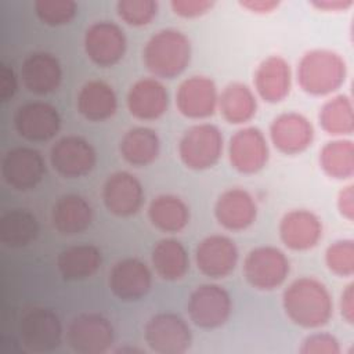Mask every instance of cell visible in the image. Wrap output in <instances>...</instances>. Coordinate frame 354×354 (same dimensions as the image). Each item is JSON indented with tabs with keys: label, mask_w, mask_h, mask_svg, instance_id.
Listing matches in <instances>:
<instances>
[{
	"label": "cell",
	"mask_w": 354,
	"mask_h": 354,
	"mask_svg": "<svg viewBox=\"0 0 354 354\" xmlns=\"http://www.w3.org/2000/svg\"><path fill=\"white\" fill-rule=\"evenodd\" d=\"M66 343L77 354H104L112 350L115 329L100 313H82L71 319L65 333Z\"/></svg>",
	"instance_id": "obj_7"
},
{
	"label": "cell",
	"mask_w": 354,
	"mask_h": 354,
	"mask_svg": "<svg viewBox=\"0 0 354 354\" xmlns=\"http://www.w3.org/2000/svg\"><path fill=\"white\" fill-rule=\"evenodd\" d=\"M339 310L343 321L348 325L354 324V283H347L339 299Z\"/></svg>",
	"instance_id": "obj_42"
},
{
	"label": "cell",
	"mask_w": 354,
	"mask_h": 354,
	"mask_svg": "<svg viewBox=\"0 0 354 354\" xmlns=\"http://www.w3.org/2000/svg\"><path fill=\"white\" fill-rule=\"evenodd\" d=\"M144 340L156 354H184L191 348L192 330L181 315L158 313L145 322Z\"/></svg>",
	"instance_id": "obj_9"
},
{
	"label": "cell",
	"mask_w": 354,
	"mask_h": 354,
	"mask_svg": "<svg viewBox=\"0 0 354 354\" xmlns=\"http://www.w3.org/2000/svg\"><path fill=\"white\" fill-rule=\"evenodd\" d=\"M3 181L12 189L26 192L35 189L44 178L46 162L32 147H14L1 159Z\"/></svg>",
	"instance_id": "obj_13"
},
{
	"label": "cell",
	"mask_w": 354,
	"mask_h": 354,
	"mask_svg": "<svg viewBox=\"0 0 354 354\" xmlns=\"http://www.w3.org/2000/svg\"><path fill=\"white\" fill-rule=\"evenodd\" d=\"M300 354H340L339 339L328 332H314L307 335L299 347Z\"/></svg>",
	"instance_id": "obj_38"
},
{
	"label": "cell",
	"mask_w": 354,
	"mask_h": 354,
	"mask_svg": "<svg viewBox=\"0 0 354 354\" xmlns=\"http://www.w3.org/2000/svg\"><path fill=\"white\" fill-rule=\"evenodd\" d=\"M148 218L156 230L177 234L188 225L191 212L183 198L174 194H160L149 202Z\"/></svg>",
	"instance_id": "obj_30"
},
{
	"label": "cell",
	"mask_w": 354,
	"mask_h": 354,
	"mask_svg": "<svg viewBox=\"0 0 354 354\" xmlns=\"http://www.w3.org/2000/svg\"><path fill=\"white\" fill-rule=\"evenodd\" d=\"M93 206L79 194L59 196L51 209V223L57 232L73 236L84 232L93 223Z\"/></svg>",
	"instance_id": "obj_25"
},
{
	"label": "cell",
	"mask_w": 354,
	"mask_h": 354,
	"mask_svg": "<svg viewBox=\"0 0 354 354\" xmlns=\"http://www.w3.org/2000/svg\"><path fill=\"white\" fill-rule=\"evenodd\" d=\"M292 68L281 55L264 58L256 68L253 84L256 95L264 102L278 104L283 101L292 90Z\"/></svg>",
	"instance_id": "obj_24"
},
{
	"label": "cell",
	"mask_w": 354,
	"mask_h": 354,
	"mask_svg": "<svg viewBox=\"0 0 354 354\" xmlns=\"http://www.w3.org/2000/svg\"><path fill=\"white\" fill-rule=\"evenodd\" d=\"M282 308L296 326L319 329L333 315V297L322 281L314 277H300L285 288Z\"/></svg>",
	"instance_id": "obj_1"
},
{
	"label": "cell",
	"mask_w": 354,
	"mask_h": 354,
	"mask_svg": "<svg viewBox=\"0 0 354 354\" xmlns=\"http://www.w3.org/2000/svg\"><path fill=\"white\" fill-rule=\"evenodd\" d=\"M40 225L36 214L29 209L7 210L0 218V241L10 249H21L36 241Z\"/></svg>",
	"instance_id": "obj_32"
},
{
	"label": "cell",
	"mask_w": 354,
	"mask_h": 354,
	"mask_svg": "<svg viewBox=\"0 0 354 354\" xmlns=\"http://www.w3.org/2000/svg\"><path fill=\"white\" fill-rule=\"evenodd\" d=\"M83 47L87 58L100 68L119 64L127 50L126 33L116 22L97 21L84 32Z\"/></svg>",
	"instance_id": "obj_10"
},
{
	"label": "cell",
	"mask_w": 354,
	"mask_h": 354,
	"mask_svg": "<svg viewBox=\"0 0 354 354\" xmlns=\"http://www.w3.org/2000/svg\"><path fill=\"white\" fill-rule=\"evenodd\" d=\"M19 77L24 87L36 95H47L58 90L62 82L59 59L48 51H33L25 57Z\"/></svg>",
	"instance_id": "obj_23"
},
{
	"label": "cell",
	"mask_w": 354,
	"mask_h": 354,
	"mask_svg": "<svg viewBox=\"0 0 354 354\" xmlns=\"http://www.w3.org/2000/svg\"><path fill=\"white\" fill-rule=\"evenodd\" d=\"M310 4L324 12H342L348 10L354 3L353 0H314Z\"/></svg>",
	"instance_id": "obj_44"
},
{
	"label": "cell",
	"mask_w": 354,
	"mask_h": 354,
	"mask_svg": "<svg viewBox=\"0 0 354 354\" xmlns=\"http://www.w3.org/2000/svg\"><path fill=\"white\" fill-rule=\"evenodd\" d=\"M159 4L155 0H119L116 3L118 17L133 28L149 25L158 15Z\"/></svg>",
	"instance_id": "obj_37"
},
{
	"label": "cell",
	"mask_w": 354,
	"mask_h": 354,
	"mask_svg": "<svg viewBox=\"0 0 354 354\" xmlns=\"http://www.w3.org/2000/svg\"><path fill=\"white\" fill-rule=\"evenodd\" d=\"M76 108L88 122H105L118 111V95L109 83L91 79L79 88Z\"/></svg>",
	"instance_id": "obj_26"
},
{
	"label": "cell",
	"mask_w": 354,
	"mask_h": 354,
	"mask_svg": "<svg viewBox=\"0 0 354 354\" xmlns=\"http://www.w3.org/2000/svg\"><path fill=\"white\" fill-rule=\"evenodd\" d=\"M151 263L156 275L165 281H180L189 270L185 246L176 238L159 239L151 252Z\"/></svg>",
	"instance_id": "obj_31"
},
{
	"label": "cell",
	"mask_w": 354,
	"mask_h": 354,
	"mask_svg": "<svg viewBox=\"0 0 354 354\" xmlns=\"http://www.w3.org/2000/svg\"><path fill=\"white\" fill-rule=\"evenodd\" d=\"M105 209L116 217L137 214L145 199L141 181L130 171L119 170L106 177L101 191Z\"/></svg>",
	"instance_id": "obj_16"
},
{
	"label": "cell",
	"mask_w": 354,
	"mask_h": 354,
	"mask_svg": "<svg viewBox=\"0 0 354 354\" xmlns=\"http://www.w3.org/2000/svg\"><path fill=\"white\" fill-rule=\"evenodd\" d=\"M336 206L343 218L347 221L354 220V185L347 184L339 192L336 198Z\"/></svg>",
	"instance_id": "obj_41"
},
{
	"label": "cell",
	"mask_w": 354,
	"mask_h": 354,
	"mask_svg": "<svg viewBox=\"0 0 354 354\" xmlns=\"http://www.w3.org/2000/svg\"><path fill=\"white\" fill-rule=\"evenodd\" d=\"M319 127L330 137L346 138L354 131V105L347 94L329 97L318 113Z\"/></svg>",
	"instance_id": "obj_33"
},
{
	"label": "cell",
	"mask_w": 354,
	"mask_h": 354,
	"mask_svg": "<svg viewBox=\"0 0 354 354\" xmlns=\"http://www.w3.org/2000/svg\"><path fill=\"white\" fill-rule=\"evenodd\" d=\"M218 94L220 93L213 79L203 75L189 76L177 87V111L187 119H207L217 111Z\"/></svg>",
	"instance_id": "obj_17"
},
{
	"label": "cell",
	"mask_w": 354,
	"mask_h": 354,
	"mask_svg": "<svg viewBox=\"0 0 354 354\" xmlns=\"http://www.w3.org/2000/svg\"><path fill=\"white\" fill-rule=\"evenodd\" d=\"M192 46L185 33L165 28L153 33L142 48L147 71L159 80H171L185 72L191 62Z\"/></svg>",
	"instance_id": "obj_2"
},
{
	"label": "cell",
	"mask_w": 354,
	"mask_h": 354,
	"mask_svg": "<svg viewBox=\"0 0 354 354\" xmlns=\"http://www.w3.org/2000/svg\"><path fill=\"white\" fill-rule=\"evenodd\" d=\"M227 152L231 167L242 174L259 173L270 159L268 140L256 126H245L236 130L228 141Z\"/></svg>",
	"instance_id": "obj_11"
},
{
	"label": "cell",
	"mask_w": 354,
	"mask_h": 354,
	"mask_svg": "<svg viewBox=\"0 0 354 354\" xmlns=\"http://www.w3.org/2000/svg\"><path fill=\"white\" fill-rule=\"evenodd\" d=\"M270 141L283 155H300L314 141V126L307 116L289 111L275 116L270 124Z\"/></svg>",
	"instance_id": "obj_18"
},
{
	"label": "cell",
	"mask_w": 354,
	"mask_h": 354,
	"mask_svg": "<svg viewBox=\"0 0 354 354\" xmlns=\"http://www.w3.org/2000/svg\"><path fill=\"white\" fill-rule=\"evenodd\" d=\"M189 321L201 329L221 328L232 313V299L228 290L214 282L198 285L187 301Z\"/></svg>",
	"instance_id": "obj_8"
},
{
	"label": "cell",
	"mask_w": 354,
	"mask_h": 354,
	"mask_svg": "<svg viewBox=\"0 0 354 354\" xmlns=\"http://www.w3.org/2000/svg\"><path fill=\"white\" fill-rule=\"evenodd\" d=\"M319 167L333 180H350L354 176V144L348 138H333L319 151Z\"/></svg>",
	"instance_id": "obj_34"
},
{
	"label": "cell",
	"mask_w": 354,
	"mask_h": 354,
	"mask_svg": "<svg viewBox=\"0 0 354 354\" xmlns=\"http://www.w3.org/2000/svg\"><path fill=\"white\" fill-rule=\"evenodd\" d=\"M35 14L47 26H62L72 22L77 14V3L73 0H36Z\"/></svg>",
	"instance_id": "obj_36"
},
{
	"label": "cell",
	"mask_w": 354,
	"mask_h": 354,
	"mask_svg": "<svg viewBox=\"0 0 354 354\" xmlns=\"http://www.w3.org/2000/svg\"><path fill=\"white\" fill-rule=\"evenodd\" d=\"M239 6L245 10H248L249 12L264 15V14L274 12L279 7V1H277V0H243V1H239Z\"/></svg>",
	"instance_id": "obj_43"
},
{
	"label": "cell",
	"mask_w": 354,
	"mask_h": 354,
	"mask_svg": "<svg viewBox=\"0 0 354 354\" xmlns=\"http://www.w3.org/2000/svg\"><path fill=\"white\" fill-rule=\"evenodd\" d=\"M346 77L347 64L344 58L329 48L308 50L297 62V84L313 97L333 95L343 87Z\"/></svg>",
	"instance_id": "obj_3"
},
{
	"label": "cell",
	"mask_w": 354,
	"mask_h": 354,
	"mask_svg": "<svg viewBox=\"0 0 354 354\" xmlns=\"http://www.w3.org/2000/svg\"><path fill=\"white\" fill-rule=\"evenodd\" d=\"M177 152L181 163L195 171L214 167L224 152V137L213 123H196L189 126L180 137Z\"/></svg>",
	"instance_id": "obj_4"
},
{
	"label": "cell",
	"mask_w": 354,
	"mask_h": 354,
	"mask_svg": "<svg viewBox=\"0 0 354 354\" xmlns=\"http://www.w3.org/2000/svg\"><path fill=\"white\" fill-rule=\"evenodd\" d=\"M12 124L19 137L29 142H46L61 130L58 109L46 101H28L19 105L12 116Z\"/></svg>",
	"instance_id": "obj_14"
},
{
	"label": "cell",
	"mask_w": 354,
	"mask_h": 354,
	"mask_svg": "<svg viewBox=\"0 0 354 354\" xmlns=\"http://www.w3.org/2000/svg\"><path fill=\"white\" fill-rule=\"evenodd\" d=\"M50 163L61 177L80 178L90 174L95 167L97 152L84 137L68 134L53 144Z\"/></svg>",
	"instance_id": "obj_12"
},
{
	"label": "cell",
	"mask_w": 354,
	"mask_h": 354,
	"mask_svg": "<svg viewBox=\"0 0 354 354\" xmlns=\"http://www.w3.org/2000/svg\"><path fill=\"white\" fill-rule=\"evenodd\" d=\"M214 6V1L210 0H171V11L181 18L194 19L207 14Z\"/></svg>",
	"instance_id": "obj_39"
},
{
	"label": "cell",
	"mask_w": 354,
	"mask_h": 354,
	"mask_svg": "<svg viewBox=\"0 0 354 354\" xmlns=\"http://www.w3.org/2000/svg\"><path fill=\"white\" fill-rule=\"evenodd\" d=\"M119 152L123 160L130 166L147 167L159 156L160 138L153 129L136 126L122 136Z\"/></svg>",
	"instance_id": "obj_27"
},
{
	"label": "cell",
	"mask_w": 354,
	"mask_h": 354,
	"mask_svg": "<svg viewBox=\"0 0 354 354\" xmlns=\"http://www.w3.org/2000/svg\"><path fill=\"white\" fill-rule=\"evenodd\" d=\"M321 218L308 209H292L279 220L281 242L290 250L306 252L315 248L322 238Z\"/></svg>",
	"instance_id": "obj_20"
},
{
	"label": "cell",
	"mask_w": 354,
	"mask_h": 354,
	"mask_svg": "<svg viewBox=\"0 0 354 354\" xmlns=\"http://www.w3.org/2000/svg\"><path fill=\"white\" fill-rule=\"evenodd\" d=\"M18 91V76L12 66L1 64L0 68V100L8 102Z\"/></svg>",
	"instance_id": "obj_40"
},
{
	"label": "cell",
	"mask_w": 354,
	"mask_h": 354,
	"mask_svg": "<svg viewBox=\"0 0 354 354\" xmlns=\"http://www.w3.org/2000/svg\"><path fill=\"white\" fill-rule=\"evenodd\" d=\"M102 264V253L93 243L69 246L57 256V270L65 281H83L93 277Z\"/></svg>",
	"instance_id": "obj_28"
},
{
	"label": "cell",
	"mask_w": 354,
	"mask_h": 354,
	"mask_svg": "<svg viewBox=\"0 0 354 354\" xmlns=\"http://www.w3.org/2000/svg\"><path fill=\"white\" fill-rule=\"evenodd\" d=\"M326 268L339 278H351L354 274V241L344 238L332 242L324 254Z\"/></svg>",
	"instance_id": "obj_35"
},
{
	"label": "cell",
	"mask_w": 354,
	"mask_h": 354,
	"mask_svg": "<svg viewBox=\"0 0 354 354\" xmlns=\"http://www.w3.org/2000/svg\"><path fill=\"white\" fill-rule=\"evenodd\" d=\"M108 285L112 295L120 301H138L151 290L152 272L142 260L124 257L112 266Z\"/></svg>",
	"instance_id": "obj_19"
},
{
	"label": "cell",
	"mask_w": 354,
	"mask_h": 354,
	"mask_svg": "<svg viewBox=\"0 0 354 354\" xmlns=\"http://www.w3.org/2000/svg\"><path fill=\"white\" fill-rule=\"evenodd\" d=\"M214 217L227 231H245L257 218L256 199L245 188H228L218 195L214 203Z\"/></svg>",
	"instance_id": "obj_22"
},
{
	"label": "cell",
	"mask_w": 354,
	"mask_h": 354,
	"mask_svg": "<svg viewBox=\"0 0 354 354\" xmlns=\"http://www.w3.org/2000/svg\"><path fill=\"white\" fill-rule=\"evenodd\" d=\"M242 272L253 289L271 292L286 282L290 261L285 252L277 246H257L245 256Z\"/></svg>",
	"instance_id": "obj_5"
},
{
	"label": "cell",
	"mask_w": 354,
	"mask_h": 354,
	"mask_svg": "<svg viewBox=\"0 0 354 354\" xmlns=\"http://www.w3.org/2000/svg\"><path fill=\"white\" fill-rule=\"evenodd\" d=\"M238 246L227 235H207L195 248L196 268L210 279H223L231 275L238 266Z\"/></svg>",
	"instance_id": "obj_15"
},
{
	"label": "cell",
	"mask_w": 354,
	"mask_h": 354,
	"mask_svg": "<svg viewBox=\"0 0 354 354\" xmlns=\"http://www.w3.org/2000/svg\"><path fill=\"white\" fill-rule=\"evenodd\" d=\"M217 109L230 124H246L257 112V95L245 83L232 82L218 94Z\"/></svg>",
	"instance_id": "obj_29"
},
{
	"label": "cell",
	"mask_w": 354,
	"mask_h": 354,
	"mask_svg": "<svg viewBox=\"0 0 354 354\" xmlns=\"http://www.w3.org/2000/svg\"><path fill=\"white\" fill-rule=\"evenodd\" d=\"M22 346L35 354L55 351L64 337V328L58 314L48 307L35 306L28 308L18 325Z\"/></svg>",
	"instance_id": "obj_6"
},
{
	"label": "cell",
	"mask_w": 354,
	"mask_h": 354,
	"mask_svg": "<svg viewBox=\"0 0 354 354\" xmlns=\"http://www.w3.org/2000/svg\"><path fill=\"white\" fill-rule=\"evenodd\" d=\"M169 91L162 80L156 77H141L136 80L126 97L130 115L142 122H152L162 118L169 108Z\"/></svg>",
	"instance_id": "obj_21"
}]
</instances>
